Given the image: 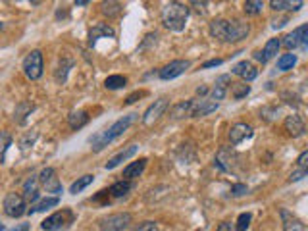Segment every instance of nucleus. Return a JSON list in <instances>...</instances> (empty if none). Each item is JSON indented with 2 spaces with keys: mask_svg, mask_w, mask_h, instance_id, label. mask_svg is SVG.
<instances>
[{
  "mask_svg": "<svg viewBox=\"0 0 308 231\" xmlns=\"http://www.w3.org/2000/svg\"><path fill=\"white\" fill-rule=\"evenodd\" d=\"M137 120H139V114H137V112L127 114V115H124V118H120L118 122H114L108 129H102V131L95 133L93 137H89V144H91V148H93L95 152H100V150L106 148V146L112 143L114 139L122 137V135H124L125 131H127L135 122H137Z\"/></svg>",
  "mask_w": 308,
  "mask_h": 231,
  "instance_id": "nucleus-1",
  "label": "nucleus"
},
{
  "mask_svg": "<svg viewBox=\"0 0 308 231\" xmlns=\"http://www.w3.org/2000/svg\"><path fill=\"white\" fill-rule=\"evenodd\" d=\"M189 6H185L181 2H168L162 8V23L170 31L175 33H181L185 25H187V19H189Z\"/></svg>",
  "mask_w": 308,
  "mask_h": 231,
  "instance_id": "nucleus-2",
  "label": "nucleus"
},
{
  "mask_svg": "<svg viewBox=\"0 0 308 231\" xmlns=\"http://www.w3.org/2000/svg\"><path fill=\"white\" fill-rule=\"evenodd\" d=\"M131 214L129 212H115L110 216H104L98 221L100 231H125L131 223Z\"/></svg>",
  "mask_w": 308,
  "mask_h": 231,
  "instance_id": "nucleus-3",
  "label": "nucleus"
},
{
  "mask_svg": "<svg viewBox=\"0 0 308 231\" xmlns=\"http://www.w3.org/2000/svg\"><path fill=\"white\" fill-rule=\"evenodd\" d=\"M2 208H4V214L8 218H21L23 214H27V202L19 192H8L4 197Z\"/></svg>",
  "mask_w": 308,
  "mask_h": 231,
  "instance_id": "nucleus-4",
  "label": "nucleus"
},
{
  "mask_svg": "<svg viewBox=\"0 0 308 231\" xmlns=\"http://www.w3.org/2000/svg\"><path fill=\"white\" fill-rule=\"evenodd\" d=\"M43 69H45V62H43V52L41 50H33L29 52L25 60H23V73L31 79L37 81L43 77Z\"/></svg>",
  "mask_w": 308,
  "mask_h": 231,
  "instance_id": "nucleus-5",
  "label": "nucleus"
},
{
  "mask_svg": "<svg viewBox=\"0 0 308 231\" xmlns=\"http://www.w3.org/2000/svg\"><path fill=\"white\" fill-rule=\"evenodd\" d=\"M73 221V212L71 210H62V212H54L52 216H48L47 220L41 223V227L45 231H60L64 229L66 225H69Z\"/></svg>",
  "mask_w": 308,
  "mask_h": 231,
  "instance_id": "nucleus-6",
  "label": "nucleus"
},
{
  "mask_svg": "<svg viewBox=\"0 0 308 231\" xmlns=\"http://www.w3.org/2000/svg\"><path fill=\"white\" fill-rule=\"evenodd\" d=\"M237 164H239V154L229 146L220 148L216 158H214V168H218L221 172H233Z\"/></svg>",
  "mask_w": 308,
  "mask_h": 231,
  "instance_id": "nucleus-7",
  "label": "nucleus"
},
{
  "mask_svg": "<svg viewBox=\"0 0 308 231\" xmlns=\"http://www.w3.org/2000/svg\"><path fill=\"white\" fill-rule=\"evenodd\" d=\"M306 43H308V25H300L297 27L293 33H289L283 37L281 41V47H285L287 50H295V48H302V50H306Z\"/></svg>",
  "mask_w": 308,
  "mask_h": 231,
  "instance_id": "nucleus-8",
  "label": "nucleus"
},
{
  "mask_svg": "<svg viewBox=\"0 0 308 231\" xmlns=\"http://www.w3.org/2000/svg\"><path fill=\"white\" fill-rule=\"evenodd\" d=\"M37 177H38V183L47 189V192H54V197H58V195H62V192H64V187H62V183H60V179H58L56 170H54V168H45L43 172L38 173Z\"/></svg>",
  "mask_w": 308,
  "mask_h": 231,
  "instance_id": "nucleus-9",
  "label": "nucleus"
},
{
  "mask_svg": "<svg viewBox=\"0 0 308 231\" xmlns=\"http://www.w3.org/2000/svg\"><path fill=\"white\" fill-rule=\"evenodd\" d=\"M189 67H191V62H189V60H173V62L166 64V66L158 71V77H160L162 81H170V79H175V77H179L181 73H185Z\"/></svg>",
  "mask_w": 308,
  "mask_h": 231,
  "instance_id": "nucleus-10",
  "label": "nucleus"
},
{
  "mask_svg": "<svg viewBox=\"0 0 308 231\" xmlns=\"http://www.w3.org/2000/svg\"><path fill=\"white\" fill-rule=\"evenodd\" d=\"M250 33V25L243 19H233L227 25V37L225 43H239L243 38H247Z\"/></svg>",
  "mask_w": 308,
  "mask_h": 231,
  "instance_id": "nucleus-11",
  "label": "nucleus"
},
{
  "mask_svg": "<svg viewBox=\"0 0 308 231\" xmlns=\"http://www.w3.org/2000/svg\"><path fill=\"white\" fill-rule=\"evenodd\" d=\"M168 106H170V100L168 98H158V100H154L152 104L146 108V112L143 114V124L144 125H152L160 115L168 110Z\"/></svg>",
  "mask_w": 308,
  "mask_h": 231,
  "instance_id": "nucleus-12",
  "label": "nucleus"
},
{
  "mask_svg": "<svg viewBox=\"0 0 308 231\" xmlns=\"http://www.w3.org/2000/svg\"><path fill=\"white\" fill-rule=\"evenodd\" d=\"M218 102L214 100H208V98H195L191 102V118H202V115H208L212 112L218 110Z\"/></svg>",
  "mask_w": 308,
  "mask_h": 231,
  "instance_id": "nucleus-13",
  "label": "nucleus"
},
{
  "mask_svg": "<svg viewBox=\"0 0 308 231\" xmlns=\"http://www.w3.org/2000/svg\"><path fill=\"white\" fill-rule=\"evenodd\" d=\"M279 48H281V41H279V38H270L268 43H266V47H264V50H256V52H254V60L266 64V62H270L274 56H278Z\"/></svg>",
  "mask_w": 308,
  "mask_h": 231,
  "instance_id": "nucleus-14",
  "label": "nucleus"
},
{
  "mask_svg": "<svg viewBox=\"0 0 308 231\" xmlns=\"http://www.w3.org/2000/svg\"><path fill=\"white\" fill-rule=\"evenodd\" d=\"M227 137H229V143L233 144V146H235V144L243 143L245 139L252 137V127H250L249 124H235V125H233V127L229 129Z\"/></svg>",
  "mask_w": 308,
  "mask_h": 231,
  "instance_id": "nucleus-15",
  "label": "nucleus"
},
{
  "mask_svg": "<svg viewBox=\"0 0 308 231\" xmlns=\"http://www.w3.org/2000/svg\"><path fill=\"white\" fill-rule=\"evenodd\" d=\"M231 71H233L235 75L243 77L245 81H254V79L258 77V69L252 66L250 62H247V60H241V62H237L235 66L231 67Z\"/></svg>",
  "mask_w": 308,
  "mask_h": 231,
  "instance_id": "nucleus-16",
  "label": "nucleus"
},
{
  "mask_svg": "<svg viewBox=\"0 0 308 231\" xmlns=\"http://www.w3.org/2000/svg\"><path fill=\"white\" fill-rule=\"evenodd\" d=\"M285 131H287L291 137L304 135V122H302V118L297 114L287 115V118H285Z\"/></svg>",
  "mask_w": 308,
  "mask_h": 231,
  "instance_id": "nucleus-17",
  "label": "nucleus"
},
{
  "mask_svg": "<svg viewBox=\"0 0 308 231\" xmlns=\"http://www.w3.org/2000/svg\"><path fill=\"white\" fill-rule=\"evenodd\" d=\"M135 152H137V144H129V146H125L124 150H120L115 156H112V158L106 162L104 168H106V170H114V168H118L122 162H125L127 158H131Z\"/></svg>",
  "mask_w": 308,
  "mask_h": 231,
  "instance_id": "nucleus-18",
  "label": "nucleus"
},
{
  "mask_svg": "<svg viewBox=\"0 0 308 231\" xmlns=\"http://www.w3.org/2000/svg\"><path fill=\"white\" fill-rule=\"evenodd\" d=\"M227 25H229V19L223 18H216L210 21V35L214 38H218L221 43H225V37H227Z\"/></svg>",
  "mask_w": 308,
  "mask_h": 231,
  "instance_id": "nucleus-19",
  "label": "nucleus"
},
{
  "mask_svg": "<svg viewBox=\"0 0 308 231\" xmlns=\"http://www.w3.org/2000/svg\"><path fill=\"white\" fill-rule=\"evenodd\" d=\"M25 202H35L38 201V177L31 175L27 181L23 183V195H21Z\"/></svg>",
  "mask_w": 308,
  "mask_h": 231,
  "instance_id": "nucleus-20",
  "label": "nucleus"
},
{
  "mask_svg": "<svg viewBox=\"0 0 308 231\" xmlns=\"http://www.w3.org/2000/svg\"><path fill=\"white\" fill-rule=\"evenodd\" d=\"M146 158H139L137 162H131L129 166H125L124 168V179L125 181H131L135 177H139L141 173L144 172V168H146Z\"/></svg>",
  "mask_w": 308,
  "mask_h": 231,
  "instance_id": "nucleus-21",
  "label": "nucleus"
},
{
  "mask_svg": "<svg viewBox=\"0 0 308 231\" xmlns=\"http://www.w3.org/2000/svg\"><path fill=\"white\" fill-rule=\"evenodd\" d=\"M281 220H283V231H304V223L295 218L291 212H287L285 208H281Z\"/></svg>",
  "mask_w": 308,
  "mask_h": 231,
  "instance_id": "nucleus-22",
  "label": "nucleus"
},
{
  "mask_svg": "<svg viewBox=\"0 0 308 231\" xmlns=\"http://www.w3.org/2000/svg\"><path fill=\"white\" fill-rule=\"evenodd\" d=\"M231 83V75L227 73H223L216 79V85L212 89V100L214 102H218V100H223V96H225V91H227V85Z\"/></svg>",
  "mask_w": 308,
  "mask_h": 231,
  "instance_id": "nucleus-23",
  "label": "nucleus"
},
{
  "mask_svg": "<svg viewBox=\"0 0 308 231\" xmlns=\"http://www.w3.org/2000/svg\"><path fill=\"white\" fill-rule=\"evenodd\" d=\"M100 37H115L114 29L110 27L108 23H96L95 27L91 29V33H89V43L95 45Z\"/></svg>",
  "mask_w": 308,
  "mask_h": 231,
  "instance_id": "nucleus-24",
  "label": "nucleus"
},
{
  "mask_svg": "<svg viewBox=\"0 0 308 231\" xmlns=\"http://www.w3.org/2000/svg\"><path fill=\"white\" fill-rule=\"evenodd\" d=\"M67 124L71 129H81V127H85L89 124V114H87L85 110H77V112H71V114L67 115Z\"/></svg>",
  "mask_w": 308,
  "mask_h": 231,
  "instance_id": "nucleus-25",
  "label": "nucleus"
},
{
  "mask_svg": "<svg viewBox=\"0 0 308 231\" xmlns=\"http://www.w3.org/2000/svg\"><path fill=\"white\" fill-rule=\"evenodd\" d=\"M304 6V2L302 0H298V2H291V0H272L270 2V8L276 10V12H283V10H293V12H297Z\"/></svg>",
  "mask_w": 308,
  "mask_h": 231,
  "instance_id": "nucleus-26",
  "label": "nucleus"
},
{
  "mask_svg": "<svg viewBox=\"0 0 308 231\" xmlns=\"http://www.w3.org/2000/svg\"><path fill=\"white\" fill-rule=\"evenodd\" d=\"M191 102L192 100H183V102H177V104L172 108V120H183V118H191Z\"/></svg>",
  "mask_w": 308,
  "mask_h": 231,
  "instance_id": "nucleus-27",
  "label": "nucleus"
},
{
  "mask_svg": "<svg viewBox=\"0 0 308 231\" xmlns=\"http://www.w3.org/2000/svg\"><path fill=\"white\" fill-rule=\"evenodd\" d=\"M131 189H133V183L125 181V179H120V181H115L114 185L108 189V192H110L114 199H122V197H125Z\"/></svg>",
  "mask_w": 308,
  "mask_h": 231,
  "instance_id": "nucleus-28",
  "label": "nucleus"
},
{
  "mask_svg": "<svg viewBox=\"0 0 308 231\" xmlns=\"http://www.w3.org/2000/svg\"><path fill=\"white\" fill-rule=\"evenodd\" d=\"M58 202H60V199H58V197H47V199L38 201L37 204H33V206H31V208L27 210V214L45 212V210H48V208H52V206H58Z\"/></svg>",
  "mask_w": 308,
  "mask_h": 231,
  "instance_id": "nucleus-29",
  "label": "nucleus"
},
{
  "mask_svg": "<svg viewBox=\"0 0 308 231\" xmlns=\"http://www.w3.org/2000/svg\"><path fill=\"white\" fill-rule=\"evenodd\" d=\"M33 108H35V106L31 104V102H19V104L16 106V112H14V122L23 124V122H25V118L33 112Z\"/></svg>",
  "mask_w": 308,
  "mask_h": 231,
  "instance_id": "nucleus-30",
  "label": "nucleus"
},
{
  "mask_svg": "<svg viewBox=\"0 0 308 231\" xmlns=\"http://www.w3.org/2000/svg\"><path fill=\"white\" fill-rule=\"evenodd\" d=\"M127 85V77L125 75H108L104 79V87L110 91H118V89H124Z\"/></svg>",
  "mask_w": 308,
  "mask_h": 231,
  "instance_id": "nucleus-31",
  "label": "nucleus"
},
{
  "mask_svg": "<svg viewBox=\"0 0 308 231\" xmlns=\"http://www.w3.org/2000/svg\"><path fill=\"white\" fill-rule=\"evenodd\" d=\"M93 181H95V175H91V173H89V175H83V177H79L77 181L71 183L69 192H71V195H77V192H81L83 189H87Z\"/></svg>",
  "mask_w": 308,
  "mask_h": 231,
  "instance_id": "nucleus-32",
  "label": "nucleus"
},
{
  "mask_svg": "<svg viewBox=\"0 0 308 231\" xmlns=\"http://www.w3.org/2000/svg\"><path fill=\"white\" fill-rule=\"evenodd\" d=\"M297 54H283V56L278 58V69H281V71H287V69H293V66L297 64Z\"/></svg>",
  "mask_w": 308,
  "mask_h": 231,
  "instance_id": "nucleus-33",
  "label": "nucleus"
},
{
  "mask_svg": "<svg viewBox=\"0 0 308 231\" xmlns=\"http://www.w3.org/2000/svg\"><path fill=\"white\" fill-rule=\"evenodd\" d=\"M12 146V135L8 131H0V164H4L6 160V152Z\"/></svg>",
  "mask_w": 308,
  "mask_h": 231,
  "instance_id": "nucleus-34",
  "label": "nucleus"
},
{
  "mask_svg": "<svg viewBox=\"0 0 308 231\" xmlns=\"http://www.w3.org/2000/svg\"><path fill=\"white\" fill-rule=\"evenodd\" d=\"M124 6L120 2H102V14L108 18H118L122 14Z\"/></svg>",
  "mask_w": 308,
  "mask_h": 231,
  "instance_id": "nucleus-35",
  "label": "nucleus"
},
{
  "mask_svg": "<svg viewBox=\"0 0 308 231\" xmlns=\"http://www.w3.org/2000/svg\"><path fill=\"white\" fill-rule=\"evenodd\" d=\"M250 93V87L247 83H231V95L235 100H241Z\"/></svg>",
  "mask_w": 308,
  "mask_h": 231,
  "instance_id": "nucleus-36",
  "label": "nucleus"
},
{
  "mask_svg": "<svg viewBox=\"0 0 308 231\" xmlns=\"http://www.w3.org/2000/svg\"><path fill=\"white\" fill-rule=\"evenodd\" d=\"M73 66V62L71 60H62L60 62V66L56 69V81L58 83H66L67 79V71H69V67Z\"/></svg>",
  "mask_w": 308,
  "mask_h": 231,
  "instance_id": "nucleus-37",
  "label": "nucleus"
},
{
  "mask_svg": "<svg viewBox=\"0 0 308 231\" xmlns=\"http://www.w3.org/2000/svg\"><path fill=\"white\" fill-rule=\"evenodd\" d=\"M262 8H264V2H262V0H247L245 6H243L247 16H256V14L262 12Z\"/></svg>",
  "mask_w": 308,
  "mask_h": 231,
  "instance_id": "nucleus-38",
  "label": "nucleus"
},
{
  "mask_svg": "<svg viewBox=\"0 0 308 231\" xmlns=\"http://www.w3.org/2000/svg\"><path fill=\"white\" fill-rule=\"evenodd\" d=\"M250 220H252V214L250 212H243L239 218H237V225H235V229L237 231H247L250 225Z\"/></svg>",
  "mask_w": 308,
  "mask_h": 231,
  "instance_id": "nucleus-39",
  "label": "nucleus"
},
{
  "mask_svg": "<svg viewBox=\"0 0 308 231\" xmlns=\"http://www.w3.org/2000/svg\"><path fill=\"white\" fill-rule=\"evenodd\" d=\"M35 141H37V131L23 135V137H21V141H19V146H21V150H23V152H25V150H29V148L35 144Z\"/></svg>",
  "mask_w": 308,
  "mask_h": 231,
  "instance_id": "nucleus-40",
  "label": "nucleus"
},
{
  "mask_svg": "<svg viewBox=\"0 0 308 231\" xmlns=\"http://www.w3.org/2000/svg\"><path fill=\"white\" fill-rule=\"evenodd\" d=\"M131 231H158V223L156 221H141Z\"/></svg>",
  "mask_w": 308,
  "mask_h": 231,
  "instance_id": "nucleus-41",
  "label": "nucleus"
},
{
  "mask_svg": "<svg viewBox=\"0 0 308 231\" xmlns=\"http://www.w3.org/2000/svg\"><path fill=\"white\" fill-rule=\"evenodd\" d=\"M247 192H249V187L243 185V183H235V185L231 187V195H233V197H243V195H247Z\"/></svg>",
  "mask_w": 308,
  "mask_h": 231,
  "instance_id": "nucleus-42",
  "label": "nucleus"
},
{
  "mask_svg": "<svg viewBox=\"0 0 308 231\" xmlns=\"http://www.w3.org/2000/svg\"><path fill=\"white\" fill-rule=\"evenodd\" d=\"M297 166L300 168V170H308V150H302L300 152V156L297 158Z\"/></svg>",
  "mask_w": 308,
  "mask_h": 231,
  "instance_id": "nucleus-43",
  "label": "nucleus"
},
{
  "mask_svg": "<svg viewBox=\"0 0 308 231\" xmlns=\"http://www.w3.org/2000/svg\"><path fill=\"white\" fill-rule=\"evenodd\" d=\"M306 173H308V170H300V168H298L297 172H293L289 175V181H300L302 177H306Z\"/></svg>",
  "mask_w": 308,
  "mask_h": 231,
  "instance_id": "nucleus-44",
  "label": "nucleus"
},
{
  "mask_svg": "<svg viewBox=\"0 0 308 231\" xmlns=\"http://www.w3.org/2000/svg\"><path fill=\"white\" fill-rule=\"evenodd\" d=\"M146 93L144 91H137V93H133V95H129L127 98H125V104H133V102H137L141 96H144Z\"/></svg>",
  "mask_w": 308,
  "mask_h": 231,
  "instance_id": "nucleus-45",
  "label": "nucleus"
},
{
  "mask_svg": "<svg viewBox=\"0 0 308 231\" xmlns=\"http://www.w3.org/2000/svg\"><path fill=\"white\" fill-rule=\"evenodd\" d=\"M221 64H223V60H221V58H214V60H208V62H204V64H202V69H208V67L221 66Z\"/></svg>",
  "mask_w": 308,
  "mask_h": 231,
  "instance_id": "nucleus-46",
  "label": "nucleus"
},
{
  "mask_svg": "<svg viewBox=\"0 0 308 231\" xmlns=\"http://www.w3.org/2000/svg\"><path fill=\"white\" fill-rule=\"evenodd\" d=\"M218 231H237V229H235V223H231V221H221L220 225H218Z\"/></svg>",
  "mask_w": 308,
  "mask_h": 231,
  "instance_id": "nucleus-47",
  "label": "nucleus"
},
{
  "mask_svg": "<svg viewBox=\"0 0 308 231\" xmlns=\"http://www.w3.org/2000/svg\"><path fill=\"white\" fill-rule=\"evenodd\" d=\"M285 23H289V18H281V19H274L272 21V27L274 29H281Z\"/></svg>",
  "mask_w": 308,
  "mask_h": 231,
  "instance_id": "nucleus-48",
  "label": "nucleus"
},
{
  "mask_svg": "<svg viewBox=\"0 0 308 231\" xmlns=\"http://www.w3.org/2000/svg\"><path fill=\"white\" fill-rule=\"evenodd\" d=\"M191 6H195V8L199 10V12H202V14L206 12V2H197V0H195V2H191Z\"/></svg>",
  "mask_w": 308,
  "mask_h": 231,
  "instance_id": "nucleus-49",
  "label": "nucleus"
},
{
  "mask_svg": "<svg viewBox=\"0 0 308 231\" xmlns=\"http://www.w3.org/2000/svg\"><path fill=\"white\" fill-rule=\"evenodd\" d=\"M29 223H19V225H16V227H12L10 231H29Z\"/></svg>",
  "mask_w": 308,
  "mask_h": 231,
  "instance_id": "nucleus-50",
  "label": "nucleus"
},
{
  "mask_svg": "<svg viewBox=\"0 0 308 231\" xmlns=\"http://www.w3.org/2000/svg\"><path fill=\"white\" fill-rule=\"evenodd\" d=\"M206 93H208V87H199V89H197V95L199 96H204Z\"/></svg>",
  "mask_w": 308,
  "mask_h": 231,
  "instance_id": "nucleus-51",
  "label": "nucleus"
},
{
  "mask_svg": "<svg viewBox=\"0 0 308 231\" xmlns=\"http://www.w3.org/2000/svg\"><path fill=\"white\" fill-rule=\"evenodd\" d=\"M75 6H89V0H77Z\"/></svg>",
  "mask_w": 308,
  "mask_h": 231,
  "instance_id": "nucleus-52",
  "label": "nucleus"
},
{
  "mask_svg": "<svg viewBox=\"0 0 308 231\" xmlns=\"http://www.w3.org/2000/svg\"><path fill=\"white\" fill-rule=\"evenodd\" d=\"M2 29H4V23H0V31H2Z\"/></svg>",
  "mask_w": 308,
  "mask_h": 231,
  "instance_id": "nucleus-53",
  "label": "nucleus"
},
{
  "mask_svg": "<svg viewBox=\"0 0 308 231\" xmlns=\"http://www.w3.org/2000/svg\"><path fill=\"white\" fill-rule=\"evenodd\" d=\"M0 231H4V225H0Z\"/></svg>",
  "mask_w": 308,
  "mask_h": 231,
  "instance_id": "nucleus-54",
  "label": "nucleus"
}]
</instances>
